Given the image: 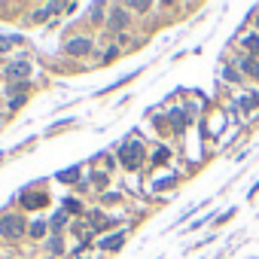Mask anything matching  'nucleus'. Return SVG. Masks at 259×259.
<instances>
[{
  "mask_svg": "<svg viewBox=\"0 0 259 259\" xmlns=\"http://www.w3.org/2000/svg\"><path fill=\"white\" fill-rule=\"evenodd\" d=\"M28 232V226H25V220L22 217H13V213H7V217H0V235L4 238H22Z\"/></svg>",
  "mask_w": 259,
  "mask_h": 259,
  "instance_id": "1",
  "label": "nucleus"
},
{
  "mask_svg": "<svg viewBox=\"0 0 259 259\" xmlns=\"http://www.w3.org/2000/svg\"><path fill=\"white\" fill-rule=\"evenodd\" d=\"M64 52L67 55H73V58H79V55H89L92 52V37H70L67 43H64Z\"/></svg>",
  "mask_w": 259,
  "mask_h": 259,
  "instance_id": "2",
  "label": "nucleus"
},
{
  "mask_svg": "<svg viewBox=\"0 0 259 259\" xmlns=\"http://www.w3.org/2000/svg\"><path fill=\"white\" fill-rule=\"evenodd\" d=\"M119 162H122L125 168H138V165H141V144L128 141V144L122 147V153H119Z\"/></svg>",
  "mask_w": 259,
  "mask_h": 259,
  "instance_id": "3",
  "label": "nucleus"
},
{
  "mask_svg": "<svg viewBox=\"0 0 259 259\" xmlns=\"http://www.w3.org/2000/svg\"><path fill=\"white\" fill-rule=\"evenodd\" d=\"M128 7H110V19H107V25H110V31H122L125 25H128Z\"/></svg>",
  "mask_w": 259,
  "mask_h": 259,
  "instance_id": "4",
  "label": "nucleus"
},
{
  "mask_svg": "<svg viewBox=\"0 0 259 259\" xmlns=\"http://www.w3.org/2000/svg\"><path fill=\"white\" fill-rule=\"evenodd\" d=\"M28 76H31V64H28V61H16V64H10V79L25 82Z\"/></svg>",
  "mask_w": 259,
  "mask_h": 259,
  "instance_id": "5",
  "label": "nucleus"
},
{
  "mask_svg": "<svg viewBox=\"0 0 259 259\" xmlns=\"http://www.w3.org/2000/svg\"><path fill=\"white\" fill-rule=\"evenodd\" d=\"M89 220H92V229H104V226H110V220H107L104 213H98V210H92Z\"/></svg>",
  "mask_w": 259,
  "mask_h": 259,
  "instance_id": "6",
  "label": "nucleus"
},
{
  "mask_svg": "<svg viewBox=\"0 0 259 259\" xmlns=\"http://www.w3.org/2000/svg\"><path fill=\"white\" fill-rule=\"evenodd\" d=\"M241 67H244V73H250V76H256V79H259V64H256V58H244V61H241Z\"/></svg>",
  "mask_w": 259,
  "mask_h": 259,
  "instance_id": "7",
  "label": "nucleus"
},
{
  "mask_svg": "<svg viewBox=\"0 0 259 259\" xmlns=\"http://www.w3.org/2000/svg\"><path fill=\"white\" fill-rule=\"evenodd\" d=\"M171 122H174L177 132H180V128H186V116H183V110H174V113H171Z\"/></svg>",
  "mask_w": 259,
  "mask_h": 259,
  "instance_id": "8",
  "label": "nucleus"
},
{
  "mask_svg": "<svg viewBox=\"0 0 259 259\" xmlns=\"http://www.w3.org/2000/svg\"><path fill=\"white\" fill-rule=\"evenodd\" d=\"M168 156H171V150H168V147H159V150L153 153V162L162 165V162H168Z\"/></svg>",
  "mask_w": 259,
  "mask_h": 259,
  "instance_id": "9",
  "label": "nucleus"
},
{
  "mask_svg": "<svg viewBox=\"0 0 259 259\" xmlns=\"http://www.w3.org/2000/svg\"><path fill=\"white\" fill-rule=\"evenodd\" d=\"M76 177H79V168H70V171H61V174H58L61 183H73Z\"/></svg>",
  "mask_w": 259,
  "mask_h": 259,
  "instance_id": "10",
  "label": "nucleus"
},
{
  "mask_svg": "<svg viewBox=\"0 0 259 259\" xmlns=\"http://www.w3.org/2000/svg\"><path fill=\"white\" fill-rule=\"evenodd\" d=\"M101 247H107V250H116V247H122V235H116V238H104V241H101Z\"/></svg>",
  "mask_w": 259,
  "mask_h": 259,
  "instance_id": "11",
  "label": "nucleus"
},
{
  "mask_svg": "<svg viewBox=\"0 0 259 259\" xmlns=\"http://www.w3.org/2000/svg\"><path fill=\"white\" fill-rule=\"evenodd\" d=\"M244 46H247L250 52H256V55H259V37H256V34H250V37H244Z\"/></svg>",
  "mask_w": 259,
  "mask_h": 259,
  "instance_id": "12",
  "label": "nucleus"
},
{
  "mask_svg": "<svg viewBox=\"0 0 259 259\" xmlns=\"http://www.w3.org/2000/svg\"><path fill=\"white\" fill-rule=\"evenodd\" d=\"M28 232H31V238H43V235H46V226H43V223H31Z\"/></svg>",
  "mask_w": 259,
  "mask_h": 259,
  "instance_id": "13",
  "label": "nucleus"
},
{
  "mask_svg": "<svg viewBox=\"0 0 259 259\" xmlns=\"http://www.w3.org/2000/svg\"><path fill=\"white\" fill-rule=\"evenodd\" d=\"M13 43H16V37H0V52H7V49H13Z\"/></svg>",
  "mask_w": 259,
  "mask_h": 259,
  "instance_id": "14",
  "label": "nucleus"
},
{
  "mask_svg": "<svg viewBox=\"0 0 259 259\" xmlns=\"http://www.w3.org/2000/svg\"><path fill=\"white\" fill-rule=\"evenodd\" d=\"M101 13H104V7H101V4H95V7H92V16H89V19H92V22H101Z\"/></svg>",
  "mask_w": 259,
  "mask_h": 259,
  "instance_id": "15",
  "label": "nucleus"
},
{
  "mask_svg": "<svg viewBox=\"0 0 259 259\" xmlns=\"http://www.w3.org/2000/svg\"><path fill=\"white\" fill-rule=\"evenodd\" d=\"M92 183H95V186H104V183H107V174L95 171V174H92Z\"/></svg>",
  "mask_w": 259,
  "mask_h": 259,
  "instance_id": "16",
  "label": "nucleus"
},
{
  "mask_svg": "<svg viewBox=\"0 0 259 259\" xmlns=\"http://www.w3.org/2000/svg\"><path fill=\"white\" fill-rule=\"evenodd\" d=\"M128 10H132V13H147L150 4H128Z\"/></svg>",
  "mask_w": 259,
  "mask_h": 259,
  "instance_id": "17",
  "label": "nucleus"
},
{
  "mask_svg": "<svg viewBox=\"0 0 259 259\" xmlns=\"http://www.w3.org/2000/svg\"><path fill=\"white\" fill-rule=\"evenodd\" d=\"M259 104V98H241V107L244 110H250V107H256Z\"/></svg>",
  "mask_w": 259,
  "mask_h": 259,
  "instance_id": "18",
  "label": "nucleus"
},
{
  "mask_svg": "<svg viewBox=\"0 0 259 259\" xmlns=\"http://www.w3.org/2000/svg\"><path fill=\"white\" fill-rule=\"evenodd\" d=\"M64 223H67V217H64V213H55V217H52V226H55V229H61Z\"/></svg>",
  "mask_w": 259,
  "mask_h": 259,
  "instance_id": "19",
  "label": "nucleus"
},
{
  "mask_svg": "<svg viewBox=\"0 0 259 259\" xmlns=\"http://www.w3.org/2000/svg\"><path fill=\"white\" fill-rule=\"evenodd\" d=\"M49 250H52V253H61V250H64V244H61V238H52V244H49Z\"/></svg>",
  "mask_w": 259,
  "mask_h": 259,
  "instance_id": "20",
  "label": "nucleus"
},
{
  "mask_svg": "<svg viewBox=\"0 0 259 259\" xmlns=\"http://www.w3.org/2000/svg\"><path fill=\"white\" fill-rule=\"evenodd\" d=\"M64 207H67V210H73V213H76V210H79V201H73V198H67V201H64Z\"/></svg>",
  "mask_w": 259,
  "mask_h": 259,
  "instance_id": "21",
  "label": "nucleus"
}]
</instances>
